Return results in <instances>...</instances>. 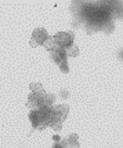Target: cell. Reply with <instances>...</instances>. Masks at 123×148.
Here are the masks:
<instances>
[{
	"instance_id": "obj_1",
	"label": "cell",
	"mask_w": 123,
	"mask_h": 148,
	"mask_svg": "<svg viewBox=\"0 0 123 148\" xmlns=\"http://www.w3.org/2000/svg\"><path fill=\"white\" fill-rule=\"evenodd\" d=\"M84 11V13L88 20L92 22L100 23L107 19L108 15L107 13L103 9L94 8V7H87Z\"/></svg>"
},
{
	"instance_id": "obj_2",
	"label": "cell",
	"mask_w": 123,
	"mask_h": 148,
	"mask_svg": "<svg viewBox=\"0 0 123 148\" xmlns=\"http://www.w3.org/2000/svg\"><path fill=\"white\" fill-rule=\"evenodd\" d=\"M47 33L44 28H37L32 34L30 44L32 47H36L39 45H42L47 39Z\"/></svg>"
},
{
	"instance_id": "obj_3",
	"label": "cell",
	"mask_w": 123,
	"mask_h": 148,
	"mask_svg": "<svg viewBox=\"0 0 123 148\" xmlns=\"http://www.w3.org/2000/svg\"><path fill=\"white\" fill-rule=\"evenodd\" d=\"M55 41L61 47H68L71 44V37L69 34L64 32H59L55 36Z\"/></svg>"
},
{
	"instance_id": "obj_4",
	"label": "cell",
	"mask_w": 123,
	"mask_h": 148,
	"mask_svg": "<svg viewBox=\"0 0 123 148\" xmlns=\"http://www.w3.org/2000/svg\"><path fill=\"white\" fill-rule=\"evenodd\" d=\"M66 53L64 50H57L53 54V58L56 63L59 64L61 60L64 62H65V59H66Z\"/></svg>"
},
{
	"instance_id": "obj_5",
	"label": "cell",
	"mask_w": 123,
	"mask_h": 148,
	"mask_svg": "<svg viewBox=\"0 0 123 148\" xmlns=\"http://www.w3.org/2000/svg\"><path fill=\"white\" fill-rule=\"evenodd\" d=\"M53 148H64L62 147V146H61V145L58 144H56L54 145Z\"/></svg>"
}]
</instances>
